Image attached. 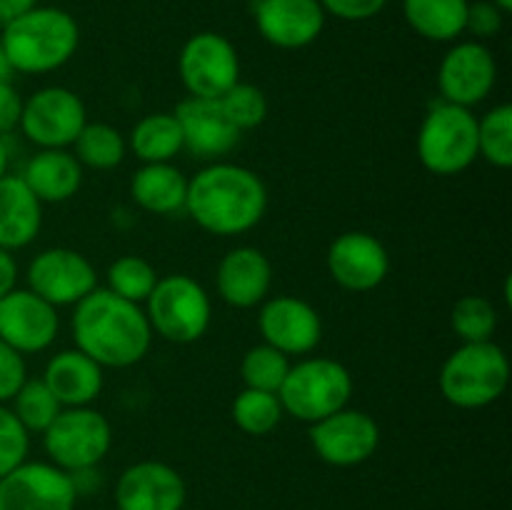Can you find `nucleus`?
Here are the masks:
<instances>
[{
	"label": "nucleus",
	"instance_id": "nucleus-1",
	"mask_svg": "<svg viewBox=\"0 0 512 510\" xmlns=\"http://www.w3.org/2000/svg\"><path fill=\"white\" fill-rule=\"evenodd\" d=\"M268 210V188L255 170L215 160L188 178L185 213L198 228L218 238L253 230Z\"/></svg>",
	"mask_w": 512,
	"mask_h": 510
},
{
	"label": "nucleus",
	"instance_id": "nucleus-2",
	"mask_svg": "<svg viewBox=\"0 0 512 510\" xmlns=\"http://www.w3.org/2000/svg\"><path fill=\"white\" fill-rule=\"evenodd\" d=\"M73 308L75 348L100 368L123 370L148 355L153 330L138 303H130L108 288H95Z\"/></svg>",
	"mask_w": 512,
	"mask_h": 510
},
{
	"label": "nucleus",
	"instance_id": "nucleus-3",
	"mask_svg": "<svg viewBox=\"0 0 512 510\" xmlns=\"http://www.w3.org/2000/svg\"><path fill=\"white\" fill-rule=\"evenodd\" d=\"M80 28L68 10L33 8L3 25L0 45L15 73L45 75L63 68L75 55Z\"/></svg>",
	"mask_w": 512,
	"mask_h": 510
},
{
	"label": "nucleus",
	"instance_id": "nucleus-4",
	"mask_svg": "<svg viewBox=\"0 0 512 510\" xmlns=\"http://www.w3.org/2000/svg\"><path fill=\"white\" fill-rule=\"evenodd\" d=\"M440 393L460 410H480L505 395L510 385L508 353L493 340L463 343L440 368Z\"/></svg>",
	"mask_w": 512,
	"mask_h": 510
},
{
	"label": "nucleus",
	"instance_id": "nucleus-5",
	"mask_svg": "<svg viewBox=\"0 0 512 510\" xmlns=\"http://www.w3.org/2000/svg\"><path fill=\"white\" fill-rule=\"evenodd\" d=\"M350 395H353L350 370L340 360L320 358V355L290 363L288 375L278 390L285 413L308 425L348 408Z\"/></svg>",
	"mask_w": 512,
	"mask_h": 510
},
{
	"label": "nucleus",
	"instance_id": "nucleus-6",
	"mask_svg": "<svg viewBox=\"0 0 512 510\" xmlns=\"http://www.w3.org/2000/svg\"><path fill=\"white\" fill-rule=\"evenodd\" d=\"M418 158L440 178L460 175L478 160V118L470 108L438 100L418 130Z\"/></svg>",
	"mask_w": 512,
	"mask_h": 510
},
{
	"label": "nucleus",
	"instance_id": "nucleus-7",
	"mask_svg": "<svg viewBox=\"0 0 512 510\" xmlns=\"http://www.w3.org/2000/svg\"><path fill=\"white\" fill-rule=\"evenodd\" d=\"M145 318L153 335L168 343L188 345L203 338L213 320V305L203 285L185 273L158 278L145 300Z\"/></svg>",
	"mask_w": 512,
	"mask_h": 510
},
{
	"label": "nucleus",
	"instance_id": "nucleus-8",
	"mask_svg": "<svg viewBox=\"0 0 512 510\" xmlns=\"http://www.w3.org/2000/svg\"><path fill=\"white\" fill-rule=\"evenodd\" d=\"M40 435L50 463L65 473L100 465L113 445V425L90 405L63 408Z\"/></svg>",
	"mask_w": 512,
	"mask_h": 510
},
{
	"label": "nucleus",
	"instance_id": "nucleus-9",
	"mask_svg": "<svg viewBox=\"0 0 512 510\" xmlns=\"http://www.w3.org/2000/svg\"><path fill=\"white\" fill-rule=\"evenodd\" d=\"M88 123L83 98L65 85H45L23 100L20 133L43 148H70Z\"/></svg>",
	"mask_w": 512,
	"mask_h": 510
},
{
	"label": "nucleus",
	"instance_id": "nucleus-10",
	"mask_svg": "<svg viewBox=\"0 0 512 510\" xmlns=\"http://www.w3.org/2000/svg\"><path fill=\"white\" fill-rule=\"evenodd\" d=\"M178 73L190 98L220 100L240 83V58L235 45L220 33L193 35L178 55Z\"/></svg>",
	"mask_w": 512,
	"mask_h": 510
},
{
	"label": "nucleus",
	"instance_id": "nucleus-11",
	"mask_svg": "<svg viewBox=\"0 0 512 510\" xmlns=\"http://www.w3.org/2000/svg\"><path fill=\"white\" fill-rule=\"evenodd\" d=\"M310 445L323 463L355 468L378 450L380 425L365 410L343 408L310 425Z\"/></svg>",
	"mask_w": 512,
	"mask_h": 510
},
{
	"label": "nucleus",
	"instance_id": "nucleus-12",
	"mask_svg": "<svg viewBox=\"0 0 512 510\" xmlns=\"http://www.w3.org/2000/svg\"><path fill=\"white\" fill-rule=\"evenodd\" d=\"M28 290L48 300L53 308L78 305L88 293L98 288L95 265L73 248L40 250L28 265Z\"/></svg>",
	"mask_w": 512,
	"mask_h": 510
},
{
	"label": "nucleus",
	"instance_id": "nucleus-13",
	"mask_svg": "<svg viewBox=\"0 0 512 510\" xmlns=\"http://www.w3.org/2000/svg\"><path fill=\"white\" fill-rule=\"evenodd\" d=\"M498 83V63L488 45L478 40L458 43L443 55L438 68V93L445 103L475 108L493 93Z\"/></svg>",
	"mask_w": 512,
	"mask_h": 510
},
{
	"label": "nucleus",
	"instance_id": "nucleus-14",
	"mask_svg": "<svg viewBox=\"0 0 512 510\" xmlns=\"http://www.w3.org/2000/svg\"><path fill=\"white\" fill-rule=\"evenodd\" d=\"M78 493L65 470L25 460L0 478V510H75Z\"/></svg>",
	"mask_w": 512,
	"mask_h": 510
},
{
	"label": "nucleus",
	"instance_id": "nucleus-15",
	"mask_svg": "<svg viewBox=\"0 0 512 510\" xmlns=\"http://www.w3.org/2000/svg\"><path fill=\"white\" fill-rule=\"evenodd\" d=\"M258 330L265 345L288 358L310 355L323 340L320 313L308 300L295 295H275L265 300L258 313Z\"/></svg>",
	"mask_w": 512,
	"mask_h": 510
},
{
	"label": "nucleus",
	"instance_id": "nucleus-16",
	"mask_svg": "<svg viewBox=\"0 0 512 510\" xmlns=\"http://www.w3.org/2000/svg\"><path fill=\"white\" fill-rule=\"evenodd\" d=\"M60 330L58 308L28 288H15L0 298V340L20 355L43 353Z\"/></svg>",
	"mask_w": 512,
	"mask_h": 510
},
{
	"label": "nucleus",
	"instance_id": "nucleus-17",
	"mask_svg": "<svg viewBox=\"0 0 512 510\" xmlns=\"http://www.w3.org/2000/svg\"><path fill=\"white\" fill-rule=\"evenodd\" d=\"M328 273L350 293H370L390 273V255L383 240L365 230L340 233L328 248Z\"/></svg>",
	"mask_w": 512,
	"mask_h": 510
},
{
	"label": "nucleus",
	"instance_id": "nucleus-18",
	"mask_svg": "<svg viewBox=\"0 0 512 510\" xmlns=\"http://www.w3.org/2000/svg\"><path fill=\"white\" fill-rule=\"evenodd\" d=\"M188 500L185 480L163 460H140L128 465L115 483L118 510H183Z\"/></svg>",
	"mask_w": 512,
	"mask_h": 510
},
{
	"label": "nucleus",
	"instance_id": "nucleus-19",
	"mask_svg": "<svg viewBox=\"0 0 512 510\" xmlns=\"http://www.w3.org/2000/svg\"><path fill=\"white\" fill-rule=\"evenodd\" d=\"M253 15L265 43L280 50L308 48L325 28L320 0H255Z\"/></svg>",
	"mask_w": 512,
	"mask_h": 510
},
{
	"label": "nucleus",
	"instance_id": "nucleus-20",
	"mask_svg": "<svg viewBox=\"0 0 512 510\" xmlns=\"http://www.w3.org/2000/svg\"><path fill=\"white\" fill-rule=\"evenodd\" d=\"M215 288L230 308L248 310L263 305L273 288V263L253 245H238L220 258Z\"/></svg>",
	"mask_w": 512,
	"mask_h": 510
},
{
	"label": "nucleus",
	"instance_id": "nucleus-21",
	"mask_svg": "<svg viewBox=\"0 0 512 510\" xmlns=\"http://www.w3.org/2000/svg\"><path fill=\"white\" fill-rule=\"evenodd\" d=\"M175 118L183 130L185 150L208 163L223 160L225 155L233 153L243 135L230 123L218 100L190 98L188 95L175 108Z\"/></svg>",
	"mask_w": 512,
	"mask_h": 510
},
{
	"label": "nucleus",
	"instance_id": "nucleus-22",
	"mask_svg": "<svg viewBox=\"0 0 512 510\" xmlns=\"http://www.w3.org/2000/svg\"><path fill=\"white\" fill-rule=\"evenodd\" d=\"M105 368L78 348L60 350L45 363L43 383L53 390L63 408H83L100 398L105 385Z\"/></svg>",
	"mask_w": 512,
	"mask_h": 510
},
{
	"label": "nucleus",
	"instance_id": "nucleus-23",
	"mask_svg": "<svg viewBox=\"0 0 512 510\" xmlns=\"http://www.w3.org/2000/svg\"><path fill=\"white\" fill-rule=\"evenodd\" d=\"M20 178L40 203L58 205L78 195L83 165L68 148H43L25 163Z\"/></svg>",
	"mask_w": 512,
	"mask_h": 510
},
{
	"label": "nucleus",
	"instance_id": "nucleus-24",
	"mask_svg": "<svg viewBox=\"0 0 512 510\" xmlns=\"http://www.w3.org/2000/svg\"><path fill=\"white\" fill-rule=\"evenodd\" d=\"M43 228V203L20 175L0 178V248H28Z\"/></svg>",
	"mask_w": 512,
	"mask_h": 510
},
{
	"label": "nucleus",
	"instance_id": "nucleus-25",
	"mask_svg": "<svg viewBox=\"0 0 512 510\" xmlns=\"http://www.w3.org/2000/svg\"><path fill=\"white\" fill-rule=\"evenodd\" d=\"M135 205L153 215H175L185 210L188 178L173 163H143L130 178Z\"/></svg>",
	"mask_w": 512,
	"mask_h": 510
},
{
	"label": "nucleus",
	"instance_id": "nucleus-26",
	"mask_svg": "<svg viewBox=\"0 0 512 510\" xmlns=\"http://www.w3.org/2000/svg\"><path fill=\"white\" fill-rule=\"evenodd\" d=\"M470 0H403V15L410 28L433 43H450L465 33Z\"/></svg>",
	"mask_w": 512,
	"mask_h": 510
},
{
	"label": "nucleus",
	"instance_id": "nucleus-27",
	"mask_svg": "<svg viewBox=\"0 0 512 510\" xmlns=\"http://www.w3.org/2000/svg\"><path fill=\"white\" fill-rule=\"evenodd\" d=\"M128 148L140 163H173L185 150L183 130L175 113H150L135 123Z\"/></svg>",
	"mask_w": 512,
	"mask_h": 510
},
{
	"label": "nucleus",
	"instance_id": "nucleus-28",
	"mask_svg": "<svg viewBox=\"0 0 512 510\" xmlns=\"http://www.w3.org/2000/svg\"><path fill=\"white\" fill-rule=\"evenodd\" d=\"M128 153V140L118 128L108 123H85L73 143V155L83 168L113 170Z\"/></svg>",
	"mask_w": 512,
	"mask_h": 510
},
{
	"label": "nucleus",
	"instance_id": "nucleus-29",
	"mask_svg": "<svg viewBox=\"0 0 512 510\" xmlns=\"http://www.w3.org/2000/svg\"><path fill=\"white\" fill-rule=\"evenodd\" d=\"M230 415H233L235 428L243 430L245 435H255V438H260V435H268L278 428L285 410H283V403H280L278 393L243 388L238 395H235Z\"/></svg>",
	"mask_w": 512,
	"mask_h": 510
},
{
	"label": "nucleus",
	"instance_id": "nucleus-30",
	"mask_svg": "<svg viewBox=\"0 0 512 510\" xmlns=\"http://www.w3.org/2000/svg\"><path fill=\"white\" fill-rule=\"evenodd\" d=\"M478 158L493 168L512 165V105L500 103L478 118Z\"/></svg>",
	"mask_w": 512,
	"mask_h": 510
},
{
	"label": "nucleus",
	"instance_id": "nucleus-31",
	"mask_svg": "<svg viewBox=\"0 0 512 510\" xmlns=\"http://www.w3.org/2000/svg\"><path fill=\"white\" fill-rule=\"evenodd\" d=\"M155 283H158V270L143 255H120L108 268V290L130 303L143 305L153 293Z\"/></svg>",
	"mask_w": 512,
	"mask_h": 510
},
{
	"label": "nucleus",
	"instance_id": "nucleus-32",
	"mask_svg": "<svg viewBox=\"0 0 512 510\" xmlns=\"http://www.w3.org/2000/svg\"><path fill=\"white\" fill-rule=\"evenodd\" d=\"M10 403H13V408H10L13 415L28 433H43L53 423L55 415L63 410V405L58 403L53 390L43 383V378L25 380Z\"/></svg>",
	"mask_w": 512,
	"mask_h": 510
},
{
	"label": "nucleus",
	"instance_id": "nucleus-33",
	"mask_svg": "<svg viewBox=\"0 0 512 510\" xmlns=\"http://www.w3.org/2000/svg\"><path fill=\"white\" fill-rule=\"evenodd\" d=\"M450 328L463 343L493 340L495 328H498V310L493 300L483 295H463L450 310Z\"/></svg>",
	"mask_w": 512,
	"mask_h": 510
},
{
	"label": "nucleus",
	"instance_id": "nucleus-34",
	"mask_svg": "<svg viewBox=\"0 0 512 510\" xmlns=\"http://www.w3.org/2000/svg\"><path fill=\"white\" fill-rule=\"evenodd\" d=\"M290 370V358L270 345L260 343L250 348L240 360V378L245 388L265 390V393H278L285 375Z\"/></svg>",
	"mask_w": 512,
	"mask_h": 510
},
{
	"label": "nucleus",
	"instance_id": "nucleus-35",
	"mask_svg": "<svg viewBox=\"0 0 512 510\" xmlns=\"http://www.w3.org/2000/svg\"><path fill=\"white\" fill-rule=\"evenodd\" d=\"M223 113L228 115L230 123L245 133V130H255L265 123L268 118V95L258 88V85L250 83H235L223 98L218 100Z\"/></svg>",
	"mask_w": 512,
	"mask_h": 510
},
{
	"label": "nucleus",
	"instance_id": "nucleus-36",
	"mask_svg": "<svg viewBox=\"0 0 512 510\" xmlns=\"http://www.w3.org/2000/svg\"><path fill=\"white\" fill-rule=\"evenodd\" d=\"M30 433L8 405H0V478L28 460Z\"/></svg>",
	"mask_w": 512,
	"mask_h": 510
},
{
	"label": "nucleus",
	"instance_id": "nucleus-37",
	"mask_svg": "<svg viewBox=\"0 0 512 510\" xmlns=\"http://www.w3.org/2000/svg\"><path fill=\"white\" fill-rule=\"evenodd\" d=\"M25 380H28L25 355H20L18 350L0 340V405L10 403Z\"/></svg>",
	"mask_w": 512,
	"mask_h": 510
},
{
	"label": "nucleus",
	"instance_id": "nucleus-38",
	"mask_svg": "<svg viewBox=\"0 0 512 510\" xmlns=\"http://www.w3.org/2000/svg\"><path fill=\"white\" fill-rule=\"evenodd\" d=\"M503 10L493 0H475L468 3V15H465V30L473 33L475 38L485 40L493 38L503 28Z\"/></svg>",
	"mask_w": 512,
	"mask_h": 510
},
{
	"label": "nucleus",
	"instance_id": "nucleus-39",
	"mask_svg": "<svg viewBox=\"0 0 512 510\" xmlns=\"http://www.w3.org/2000/svg\"><path fill=\"white\" fill-rule=\"evenodd\" d=\"M325 13L335 15L338 20L358 23V20H370L388 5V0H320Z\"/></svg>",
	"mask_w": 512,
	"mask_h": 510
},
{
	"label": "nucleus",
	"instance_id": "nucleus-40",
	"mask_svg": "<svg viewBox=\"0 0 512 510\" xmlns=\"http://www.w3.org/2000/svg\"><path fill=\"white\" fill-rule=\"evenodd\" d=\"M23 115V98L13 83H0V138L18 130Z\"/></svg>",
	"mask_w": 512,
	"mask_h": 510
},
{
	"label": "nucleus",
	"instance_id": "nucleus-41",
	"mask_svg": "<svg viewBox=\"0 0 512 510\" xmlns=\"http://www.w3.org/2000/svg\"><path fill=\"white\" fill-rule=\"evenodd\" d=\"M68 475H70V480H73V488L78 495L95 493V490H100V485H103V475H100L98 465H93V468L75 470V473H68Z\"/></svg>",
	"mask_w": 512,
	"mask_h": 510
},
{
	"label": "nucleus",
	"instance_id": "nucleus-42",
	"mask_svg": "<svg viewBox=\"0 0 512 510\" xmlns=\"http://www.w3.org/2000/svg\"><path fill=\"white\" fill-rule=\"evenodd\" d=\"M15 285H18V263L10 250L0 248V298L15 290Z\"/></svg>",
	"mask_w": 512,
	"mask_h": 510
},
{
	"label": "nucleus",
	"instance_id": "nucleus-43",
	"mask_svg": "<svg viewBox=\"0 0 512 510\" xmlns=\"http://www.w3.org/2000/svg\"><path fill=\"white\" fill-rule=\"evenodd\" d=\"M33 8H38V0H0V28L13 23L20 15L30 13Z\"/></svg>",
	"mask_w": 512,
	"mask_h": 510
},
{
	"label": "nucleus",
	"instance_id": "nucleus-44",
	"mask_svg": "<svg viewBox=\"0 0 512 510\" xmlns=\"http://www.w3.org/2000/svg\"><path fill=\"white\" fill-rule=\"evenodd\" d=\"M13 73V65H10L8 55H5L3 45H0V83H10V80H13Z\"/></svg>",
	"mask_w": 512,
	"mask_h": 510
},
{
	"label": "nucleus",
	"instance_id": "nucleus-45",
	"mask_svg": "<svg viewBox=\"0 0 512 510\" xmlns=\"http://www.w3.org/2000/svg\"><path fill=\"white\" fill-rule=\"evenodd\" d=\"M8 165H10V150L8 145H5V140L0 138V178L8 175Z\"/></svg>",
	"mask_w": 512,
	"mask_h": 510
},
{
	"label": "nucleus",
	"instance_id": "nucleus-46",
	"mask_svg": "<svg viewBox=\"0 0 512 510\" xmlns=\"http://www.w3.org/2000/svg\"><path fill=\"white\" fill-rule=\"evenodd\" d=\"M495 5H498L500 10H503V13H508V10H512V0H493Z\"/></svg>",
	"mask_w": 512,
	"mask_h": 510
}]
</instances>
